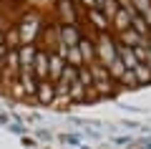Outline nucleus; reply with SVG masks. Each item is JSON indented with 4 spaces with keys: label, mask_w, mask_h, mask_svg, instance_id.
Instances as JSON below:
<instances>
[{
    "label": "nucleus",
    "mask_w": 151,
    "mask_h": 149,
    "mask_svg": "<svg viewBox=\"0 0 151 149\" xmlns=\"http://www.w3.org/2000/svg\"><path fill=\"white\" fill-rule=\"evenodd\" d=\"M40 31H43V18H40V13L28 10L25 15L20 18V23H18L20 46H35V41H38V36H40Z\"/></svg>",
    "instance_id": "1"
},
{
    "label": "nucleus",
    "mask_w": 151,
    "mask_h": 149,
    "mask_svg": "<svg viewBox=\"0 0 151 149\" xmlns=\"http://www.w3.org/2000/svg\"><path fill=\"white\" fill-rule=\"evenodd\" d=\"M93 43H96V61L103 68H108L113 61L119 58V43H116V38L111 33H98V38Z\"/></svg>",
    "instance_id": "2"
},
{
    "label": "nucleus",
    "mask_w": 151,
    "mask_h": 149,
    "mask_svg": "<svg viewBox=\"0 0 151 149\" xmlns=\"http://www.w3.org/2000/svg\"><path fill=\"white\" fill-rule=\"evenodd\" d=\"M88 71H91V81H93V91H96V96H111L113 91H116L119 84L108 76V71L103 68L98 61L88 63Z\"/></svg>",
    "instance_id": "3"
},
{
    "label": "nucleus",
    "mask_w": 151,
    "mask_h": 149,
    "mask_svg": "<svg viewBox=\"0 0 151 149\" xmlns=\"http://www.w3.org/2000/svg\"><path fill=\"white\" fill-rule=\"evenodd\" d=\"M55 36H58L60 46H78L83 33L78 31V25H63V23H58L55 25Z\"/></svg>",
    "instance_id": "4"
},
{
    "label": "nucleus",
    "mask_w": 151,
    "mask_h": 149,
    "mask_svg": "<svg viewBox=\"0 0 151 149\" xmlns=\"http://www.w3.org/2000/svg\"><path fill=\"white\" fill-rule=\"evenodd\" d=\"M55 10H58V18L63 25H78V10H76L73 0H58Z\"/></svg>",
    "instance_id": "5"
},
{
    "label": "nucleus",
    "mask_w": 151,
    "mask_h": 149,
    "mask_svg": "<svg viewBox=\"0 0 151 149\" xmlns=\"http://www.w3.org/2000/svg\"><path fill=\"white\" fill-rule=\"evenodd\" d=\"M33 76H35V81H48V48H38L35 51Z\"/></svg>",
    "instance_id": "6"
},
{
    "label": "nucleus",
    "mask_w": 151,
    "mask_h": 149,
    "mask_svg": "<svg viewBox=\"0 0 151 149\" xmlns=\"http://www.w3.org/2000/svg\"><path fill=\"white\" fill-rule=\"evenodd\" d=\"M63 68H65V61L58 56V51H55V48H48V81L50 84H55V81L60 78Z\"/></svg>",
    "instance_id": "7"
},
{
    "label": "nucleus",
    "mask_w": 151,
    "mask_h": 149,
    "mask_svg": "<svg viewBox=\"0 0 151 149\" xmlns=\"http://www.w3.org/2000/svg\"><path fill=\"white\" fill-rule=\"evenodd\" d=\"M33 99L38 104H45V106L55 104V84H50V81H38V89H35V96Z\"/></svg>",
    "instance_id": "8"
},
{
    "label": "nucleus",
    "mask_w": 151,
    "mask_h": 149,
    "mask_svg": "<svg viewBox=\"0 0 151 149\" xmlns=\"http://www.w3.org/2000/svg\"><path fill=\"white\" fill-rule=\"evenodd\" d=\"M86 18H88V23H91V25L96 28L98 33H108V28H111V20H108V18L103 15L98 8H93V10H86Z\"/></svg>",
    "instance_id": "9"
},
{
    "label": "nucleus",
    "mask_w": 151,
    "mask_h": 149,
    "mask_svg": "<svg viewBox=\"0 0 151 149\" xmlns=\"http://www.w3.org/2000/svg\"><path fill=\"white\" fill-rule=\"evenodd\" d=\"M78 53H81V58H83L86 66L93 63V61H96V43L88 36H81V41H78Z\"/></svg>",
    "instance_id": "10"
},
{
    "label": "nucleus",
    "mask_w": 151,
    "mask_h": 149,
    "mask_svg": "<svg viewBox=\"0 0 151 149\" xmlns=\"http://www.w3.org/2000/svg\"><path fill=\"white\" fill-rule=\"evenodd\" d=\"M111 28H116V33H124V31L131 28V18H129V13L124 8H119V13L111 18Z\"/></svg>",
    "instance_id": "11"
},
{
    "label": "nucleus",
    "mask_w": 151,
    "mask_h": 149,
    "mask_svg": "<svg viewBox=\"0 0 151 149\" xmlns=\"http://www.w3.org/2000/svg\"><path fill=\"white\" fill-rule=\"evenodd\" d=\"M141 41H146V38H144V36H139V33H136L134 28H129V31L119 33V38H116V43H121V46H129V48L139 46Z\"/></svg>",
    "instance_id": "12"
},
{
    "label": "nucleus",
    "mask_w": 151,
    "mask_h": 149,
    "mask_svg": "<svg viewBox=\"0 0 151 149\" xmlns=\"http://www.w3.org/2000/svg\"><path fill=\"white\" fill-rule=\"evenodd\" d=\"M131 51H134L136 61H139L141 66H146V68L151 71V51H149V46H146V41H141L139 46H134V48H131Z\"/></svg>",
    "instance_id": "13"
},
{
    "label": "nucleus",
    "mask_w": 151,
    "mask_h": 149,
    "mask_svg": "<svg viewBox=\"0 0 151 149\" xmlns=\"http://www.w3.org/2000/svg\"><path fill=\"white\" fill-rule=\"evenodd\" d=\"M5 48H8V51H18V48H20V33H18V25H8V31H5Z\"/></svg>",
    "instance_id": "14"
},
{
    "label": "nucleus",
    "mask_w": 151,
    "mask_h": 149,
    "mask_svg": "<svg viewBox=\"0 0 151 149\" xmlns=\"http://www.w3.org/2000/svg\"><path fill=\"white\" fill-rule=\"evenodd\" d=\"M131 73H134V78H136V86H141V84H151V71L146 68V66H136Z\"/></svg>",
    "instance_id": "15"
},
{
    "label": "nucleus",
    "mask_w": 151,
    "mask_h": 149,
    "mask_svg": "<svg viewBox=\"0 0 151 149\" xmlns=\"http://www.w3.org/2000/svg\"><path fill=\"white\" fill-rule=\"evenodd\" d=\"M76 3H81L86 10H93V8H96V0H76Z\"/></svg>",
    "instance_id": "16"
},
{
    "label": "nucleus",
    "mask_w": 151,
    "mask_h": 149,
    "mask_svg": "<svg viewBox=\"0 0 151 149\" xmlns=\"http://www.w3.org/2000/svg\"><path fill=\"white\" fill-rule=\"evenodd\" d=\"M8 31V20H5V15H0V36Z\"/></svg>",
    "instance_id": "17"
},
{
    "label": "nucleus",
    "mask_w": 151,
    "mask_h": 149,
    "mask_svg": "<svg viewBox=\"0 0 151 149\" xmlns=\"http://www.w3.org/2000/svg\"><path fill=\"white\" fill-rule=\"evenodd\" d=\"M146 46H149V51H151V36H149V38H146Z\"/></svg>",
    "instance_id": "18"
},
{
    "label": "nucleus",
    "mask_w": 151,
    "mask_h": 149,
    "mask_svg": "<svg viewBox=\"0 0 151 149\" xmlns=\"http://www.w3.org/2000/svg\"><path fill=\"white\" fill-rule=\"evenodd\" d=\"M126 3H129V0H119V5H126Z\"/></svg>",
    "instance_id": "19"
},
{
    "label": "nucleus",
    "mask_w": 151,
    "mask_h": 149,
    "mask_svg": "<svg viewBox=\"0 0 151 149\" xmlns=\"http://www.w3.org/2000/svg\"><path fill=\"white\" fill-rule=\"evenodd\" d=\"M0 86H3V71H0Z\"/></svg>",
    "instance_id": "20"
}]
</instances>
